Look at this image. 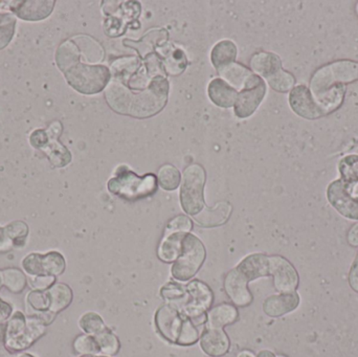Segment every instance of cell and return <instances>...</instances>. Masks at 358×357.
Masks as SVG:
<instances>
[{"mask_svg":"<svg viewBox=\"0 0 358 357\" xmlns=\"http://www.w3.org/2000/svg\"><path fill=\"white\" fill-rule=\"evenodd\" d=\"M42 270L46 276L58 277L64 272L66 262L62 254L59 252H48L42 255Z\"/></svg>","mask_w":358,"mask_h":357,"instance_id":"cell-31","label":"cell"},{"mask_svg":"<svg viewBox=\"0 0 358 357\" xmlns=\"http://www.w3.org/2000/svg\"><path fill=\"white\" fill-rule=\"evenodd\" d=\"M79 327L85 335H94L102 333L105 328H107L104 321L96 312H86L80 318Z\"/></svg>","mask_w":358,"mask_h":357,"instance_id":"cell-38","label":"cell"},{"mask_svg":"<svg viewBox=\"0 0 358 357\" xmlns=\"http://www.w3.org/2000/svg\"><path fill=\"white\" fill-rule=\"evenodd\" d=\"M289 104L292 110L304 119H315L325 115L313 98L310 89L305 85L292 88L289 94Z\"/></svg>","mask_w":358,"mask_h":357,"instance_id":"cell-14","label":"cell"},{"mask_svg":"<svg viewBox=\"0 0 358 357\" xmlns=\"http://www.w3.org/2000/svg\"><path fill=\"white\" fill-rule=\"evenodd\" d=\"M236 268L241 272L250 282L262 277H268L269 256L252 254L244 258Z\"/></svg>","mask_w":358,"mask_h":357,"instance_id":"cell-19","label":"cell"},{"mask_svg":"<svg viewBox=\"0 0 358 357\" xmlns=\"http://www.w3.org/2000/svg\"><path fill=\"white\" fill-rule=\"evenodd\" d=\"M80 357H94V356H81Z\"/></svg>","mask_w":358,"mask_h":357,"instance_id":"cell-55","label":"cell"},{"mask_svg":"<svg viewBox=\"0 0 358 357\" xmlns=\"http://www.w3.org/2000/svg\"><path fill=\"white\" fill-rule=\"evenodd\" d=\"M187 233H165L159 245L157 255L166 263H171L178 260L182 249V240Z\"/></svg>","mask_w":358,"mask_h":357,"instance_id":"cell-22","label":"cell"},{"mask_svg":"<svg viewBox=\"0 0 358 357\" xmlns=\"http://www.w3.org/2000/svg\"><path fill=\"white\" fill-rule=\"evenodd\" d=\"M236 57H237V46L229 40L218 42L210 52V61L218 73L234 64Z\"/></svg>","mask_w":358,"mask_h":357,"instance_id":"cell-24","label":"cell"},{"mask_svg":"<svg viewBox=\"0 0 358 357\" xmlns=\"http://www.w3.org/2000/svg\"><path fill=\"white\" fill-rule=\"evenodd\" d=\"M358 80V62L338 61L320 68L313 75L310 92L315 101L323 98L336 84H344Z\"/></svg>","mask_w":358,"mask_h":357,"instance_id":"cell-4","label":"cell"},{"mask_svg":"<svg viewBox=\"0 0 358 357\" xmlns=\"http://www.w3.org/2000/svg\"><path fill=\"white\" fill-rule=\"evenodd\" d=\"M185 319V316L180 310L170 304H165L155 314V327L166 341L178 345Z\"/></svg>","mask_w":358,"mask_h":357,"instance_id":"cell-10","label":"cell"},{"mask_svg":"<svg viewBox=\"0 0 358 357\" xmlns=\"http://www.w3.org/2000/svg\"><path fill=\"white\" fill-rule=\"evenodd\" d=\"M94 357H109V356H94Z\"/></svg>","mask_w":358,"mask_h":357,"instance_id":"cell-56","label":"cell"},{"mask_svg":"<svg viewBox=\"0 0 358 357\" xmlns=\"http://www.w3.org/2000/svg\"><path fill=\"white\" fill-rule=\"evenodd\" d=\"M208 94L210 100L221 108L234 106L238 96L237 89L223 79H214L210 81L208 84Z\"/></svg>","mask_w":358,"mask_h":357,"instance_id":"cell-18","label":"cell"},{"mask_svg":"<svg viewBox=\"0 0 358 357\" xmlns=\"http://www.w3.org/2000/svg\"><path fill=\"white\" fill-rule=\"evenodd\" d=\"M185 287L189 301L180 312L199 328L208 322L206 312L214 302V295L206 283L197 279L191 281Z\"/></svg>","mask_w":358,"mask_h":357,"instance_id":"cell-8","label":"cell"},{"mask_svg":"<svg viewBox=\"0 0 358 357\" xmlns=\"http://www.w3.org/2000/svg\"><path fill=\"white\" fill-rule=\"evenodd\" d=\"M79 48L73 40H67L59 46L56 54L57 65L62 73L80 62Z\"/></svg>","mask_w":358,"mask_h":357,"instance_id":"cell-28","label":"cell"},{"mask_svg":"<svg viewBox=\"0 0 358 357\" xmlns=\"http://www.w3.org/2000/svg\"><path fill=\"white\" fill-rule=\"evenodd\" d=\"M15 354L10 352L6 346V324L0 323V357H14Z\"/></svg>","mask_w":358,"mask_h":357,"instance_id":"cell-46","label":"cell"},{"mask_svg":"<svg viewBox=\"0 0 358 357\" xmlns=\"http://www.w3.org/2000/svg\"><path fill=\"white\" fill-rule=\"evenodd\" d=\"M157 177L152 173L138 176L126 166H121L108 182L109 192L125 201H134L151 196L157 190Z\"/></svg>","mask_w":358,"mask_h":357,"instance_id":"cell-1","label":"cell"},{"mask_svg":"<svg viewBox=\"0 0 358 357\" xmlns=\"http://www.w3.org/2000/svg\"><path fill=\"white\" fill-rule=\"evenodd\" d=\"M14 357H36V356H33V354H27V352H17V354H15Z\"/></svg>","mask_w":358,"mask_h":357,"instance_id":"cell-51","label":"cell"},{"mask_svg":"<svg viewBox=\"0 0 358 357\" xmlns=\"http://www.w3.org/2000/svg\"><path fill=\"white\" fill-rule=\"evenodd\" d=\"M6 2L8 6H0V10H8L25 21H40L48 18L52 14L56 3L52 0H18Z\"/></svg>","mask_w":358,"mask_h":357,"instance_id":"cell-11","label":"cell"},{"mask_svg":"<svg viewBox=\"0 0 358 357\" xmlns=\"http://www.w3.org/2000/svg\"><path fill=\"white\" fill-rule=\"evenodd\" d=\"M50 301V312L56 316L66 309L73 301V291L69 285L57 283L46 291Z\"/></svg>","mask_w":358,"mask_h":357,"instance_id":"cell-26","label":"cell"},{"mask_svg":"<svg viewBox=\"0 0 358 357\" xmlns=\"http://www.w3.org/2000/svg\"><path fill=\"white\" fill-rule=\"evenodd\" d=\"M169 83L165 78L157 75L148 89L132 99L129 115L134 117H149L165 107L168 100Z\"/></svg>","mask_w":358,"mask_h":357,"instance_id":"cell-7","label":"cell"},{"mask_svg":"<svg viewBox=\"0 0 358 357\" xmlns=\"http://www.w3.org/2000/svg\"><path fill=\"white\" fill-rule=\"evenodd\" d=\"M0 2H1V1H0Z\"/></svg>","mask_w":358,"mask_h":357,"instance_id":"cell-58","label":"cell"},{"mask_svg":"<svg viewBox=\"0 0 358 357\" xmlns=\"http://www.w3.org/2000/svg\"><path fill=\"white\" fill-rule=\"evenodd\" d=\"M266 94V84L262 78L252 73L245 85L238 92L235 105L236 117L245 119L250 117L258 109L259 105Z\"/></svg>","mask_w":358,"mask_h":357,"instance_id":"cell-9","label":"cell"},{"mask_svg":"<svg viewBox=\"0 0 358 357\" xmlns=\"http://www.w3.org/2000/svg\"><path fill=\"white\" fill-rule=\"evenodd\" d=\"M300 303V298L296 293H284L271 296L263 303V310L271 318H279L294 312Z\"/></svg>","mask_w":358,"mask_h":357,"instance_id":"cell-17","label":"cell"},{"mask_svg":"<svg viewBox=\"0 0 358 357\" xmlns=\"http://www.w3.org/2000/svg\"><path fill=\"white\" fill-rule=\"evenodd\" d=\"M199 341L202 351L210 357L224 356L231 347V342L223 329L206 327Z\"/></svg>","mask_w":358,"mask_h":357,"instance_id":"cell-16","label":"cell"},{"mask_svg":"<svg viewBox=\"0 0 358 357\" xmlns=\"http://www.w3.org/2000/svg\"><path fill=\"white\" fill-rule=\"evenodd\" d=\"M6 239L10 241L13 247L21 249L25 247L27 235H29V226L23 221H13L4 226Z\"/></svg>","mask_w":358,"mask_h":357,"instance_id":"cell-34","label":"cell"},{"mask_svg":"<svg viewBox=\"0 0 358 357\" xmlns=\"http://www.w3.org/2000/svg\"><path fill=\"white\" fill-rule=\"evenodd\" d=\"M206 180V171L200 165L189 166L183 171L180 205L183 211L189 215H197L206 207L203 195Z\"/></svg>","mask_w":358,"mask_h":357,"instance_id":"cell-6","label":"cell"},{"mask_svg":"<svg viewBox=\"0 0 358 357\" xmlns=\"http://www.w3.org/2000/svg\"><path fill=\"white\" fill-rule=\"evenodd\" d=\"M99 348H100L101 354L107 356H115L119 354L121 344L117 335L110 330V329L105 328L102 333L94 335Z\"/></svg>","mask_w":358,"mask_h":357,"instance_id":"cell-36","label":"cell"},{"mask_svg":"<svg viewBox=\"0 0 358 357\" xmlns=\"http://www.w3.org/2000/svg\"><path fill=\"white\" fill-rule=\"evenodd\" d=\"M278 357H285V356H278Z\"/></svg>","mask_w":358,"mask_h":357,"instance_id":"cell-57","label":"cell"},{"mask_svg":"<svg viewBox=\"0 0 358 357\" xmlns=\"http://www.w3.org/2000/svg\"><path fill=\"white\" fill-rule=\"evenodd\" d=\"M50 134L48 133L46 130L37 129L31 134L29 143H31V145L34 148L41 149V150H43V149L48 146V143H50Z\"/></svg>","mask_w":358,"mask_h":357,"instance_id":"cell-45","label":"cell"},{"mask_svg":"<svg viewBox=\"0 0 358 357\" xmlns=\"http://www.w3.org/2000/svg\"><path fill=\"white\" fill-rule=\"evenodd\" d=\"M106 99L113 110L124 115H129L132 103L131 94L119 82L115 81L108 86Z\"/></svg>","mask_w":358,"mask_h":357,"instance_id":"cell-25","label":"cell"},{"mask_svg":"<svg viewBox=\"0 0 358 357\" xmlns=\"http://www.w3.org/2000/svg\"><path fill=\"white\" fill-rule=\"evenodd\" d=\"M193 228V222L185 215L176 216L168 224L166 233H189Z\"/></svg>","mask_w":358,"mask_h":357,"instance_id":"cell-43","label":"cell"},{"mask_svg":"<svg viewBox=\"0 0 358 357\" xmlns=\"http://www.w3.org/2000/svg\"><path fill=\"white\" fill-rule=\"evenodd\" d=\"M162 298L167 304L181 310L189 301V293L185 285L178 282H170L161 289Z\"/></svg>","mask_w":358,"mask_h":357,"instance_id":"cell-27","label":"cell"},{"mask_svg":"<svg viewBox=\"0 0 358 357\" xmlns=\"http://www.w3.org/2000/svg\"><path fill=\"white\" fill-rule=\"evenodd\" d=\"M73 350L80 356H98L100 352L96 337L92 335H82L73 341Z\"/></svg>","mask_w":358,"mask_h":357,"instance_id":"cell-39","label":"cell"},{"mask_svg":"<svg viewBox=\"0 0 358 357\" xmlns=\"http://www.w3.org/2000/svg\"><path fill=\"white\" fill-rule=\"evenodd\" d=\"M2 285H3V283H2V276L1 272H0V287H1Z\"/></svg>","mask_w":358,"mask_h":357,"instance_id":"cell-54","label":"cell"},{"mask_svg":"<svg viewBox=\"0 0 358 357\" xmlns=\"http://www.w3.org/2000/svg\"><path fill=\"white\" fill-rule=\"evenodd\" d=\"M13 245L10 240L6 239V232H4V228L0 226V252L4 253V252L10 251L12 249Z\"/></svg>","mask_w":358,"mask_h":357,"instance_id":"cell-48","label":"cell"},{"mask_svg":"<svg viewBox=\"0 0 358 357\" xmlns=\"http://www.w3.org/2000/svg\"><path fill=\"white\" fill-rule=\"evenodd\" d=\"M238 318H239V314L235 306L231 304H220L208 312L206 327L223 329L225 326H229L236 323Z\"/></svg>","mask_w":358,"mask_h":357,"instance_id":"cell-23","label":"cell"},{"mask_svg":"<svg viewBox=\"0 0 358 357\" xmlns=\"http://www.w3.org/2000/svg\"><path fill=\"white\" fill-rule=\"evenodd\" d=\"M269 276L273 277L277 291L292 293L298 286L299 277L294 266L280 256L269 257Z\"/></svg>","mask_w":358,"mask_h":357,"instance_id":"cell-13","label":"cell"},{"mask_svg":"<svg viewBox=\"0 0 358 357\" xmlns=\"http://www.w3.org/2000/svg\"><path fill=\"white\" fill-rule=\"evenodd\" d=\"M2 283L13 293H21L27 285L24 272L17 268H6L2 270Z\"/></svg>","mask_w":358,"mask_h":357,"instance_id":"cell-35","label":"cell"},{"mask_svg":"<svg viewBox=\"0 0 358 357\" xmlns=\"http://www.w3.org/2000/svg\"><path fill=\"white\" fill-rule=\"evenodd\" d=\"M269 85L275 92H287L290 89L294 88V83H296V79L292 73H287V71H282L281 73H278L275 77L273 79L269 80Z\"/></svg>","mask_w":358,"mask_h":357,"instance_id":"cell-41","label":"cell"},{"mask_svg":"<svg viewBox=\"0 0 358 357\" xmlns=\"http://www.w3.org/2000/svg\"><path fill=\"white\" fill-rule=\"evenodd\" d=\"M238 357H255V356H252V354H250V352L243 351V352H241V354H240L239 356H238Z\"/></svg>","mask_w":358,"mask_h":357,"instance_id":"cell-53","label":"cell"},{"mask_svg":"<svg viewBox=\"0 0 358 357\" xmlns=\"http://www.w3.org/2000/svg\"><path fill=\"white\" fill-rule=\"evenodd\" d=\"M45 323L40 319L13 312L6 323V348L13 354L24 351L45 333Z\"/></svg>","mask_w":358,"mask_h":357,"instance_id":"cell-2","label":"cell"},{"mask_svg":"<svg viewBox=\"0 0 358 357\" xmlns=\"http://www.w3.org/2000/svg\"><path fill=\"white\" fill-rule=\"evenodd\" d=\"M343 182L348 186L349 189L358 184V155H347L338 165Z\"/></svg>","mask_w":358,"mask_h":357,"instance_id":"cell-32","label":"cell"},{"mask_svg":"<svg viewBox=\"0 0 358 357\" xmlns=\"http://www.w3.org/2000/svg\"><path fill=\"white\" fill-rule=\"evenodd\" d=\"M231 213V205L227 203H219L215 207H204L199 214L193 217L194 220L203 228H215L224 224Z\"/></svg>","mask_w":358,"mask_h":357,"instance_id":"cell-21","label":"cell"},{"mask_svg":"<svg viewBox=\"0 0 358 357\" xmlns=\"http://www.w3.org/2000/svg\"><path fill=\"white\" fill-rule=\"evenodd\" d=\"M252 73L245 66L239 63H234L231 66L219 71V75L224 79V81L227 80L229 81L227 83L231 84L234 88H240V90L245 85L246 81Z\"/></svg>","mask_w":358,"mask_h":357,"instance_id":"cell-30","label":"cell"},{"mask_svg":"<svg viewBox=\"0 0 358 357\" xmlns=\"http://www.w3.org/2000/svg\"><path fill=\"white\" fill-rule=\"evenodd\" d=\"M56 282V277L52 276H37L31 277L29 284L35 291H46L50 289Z\"/></svg>","mask_w":358,"mask_h":357,"instance_id":"cell-44","label":"cell"},{"mask_svg":"<svg viewBox=\"0 0 358 357\" xmlns=\"http://www.w3.org/2000/svg\"><path fill=\"white\" fill-rule=\"evenodd\" d=\"M206 251L203 243L195 235L185 234L180 256L172 266L171 274L176 280H191L206 261Z\"/></svg>","mask_w":358,"mask_h":357,"instance_id":"cell-5","label":"cell"},{"mask_svg":"<svg viewBox=\"0 0 358 357\" xmlns=\"http://www.w3.org/2000/svg\"><path fill=\"white\" fill-rule=\"evenodd\" d=\"M349 242L355 245H358V224L353 226L352 230L349 233Z\"/></svg>","mask_w":358,"mask_h":357,"instance_id":"cell-49","label":"cell"},{"mask_svg":"<svg viewBox=\"0 0 358 357\" xmlns=\"http://www.w3.org/2000/svg\"><path fill=\"white\" fill-rule=\"evenodd\" d=\"M257 357H277L273 352L268 351V350H263V351L259 352L258 356Z\"/></svg>","mask_w":358,"mask_h":357,"instance_id":"cell-50","label":"cell"},{"mask_svg":"<svg viewBox=\"0 0 358 357\" xmlns=\"http://www.w3.org/2000/svg\"><path fill=\"white\" fill-rule=\"evenodd\" d=\"M349 190H350L351 194H352L353 196L358 197V184L353 187L352 189H349Z\"/></svg>","mask_w":358,"mask_h":357,"instance_id":"cell-52","label":"cell"},{"mask_svg":"<svg viewBox=\"0 0 358 357\" xmlns=\"http://www.w3.org/2000/svg\"><path fill=\"white\" fill-rule=\"evenodd\" d=\"M44 152L48 155L50 163L57 168L66 167L71 161V154L61 143L55 138V140H50L48 146L43 149Z\"/></svg>","mask_w":358,"mask_h":357,"instance_id":"cell-29","label":"cell"},{"mask_svg":"<svg viewBox=\"0 0 358 357\" xmlns=\"http://www.w3.org/2000/svg\"><path fill=\"white\" fill-rule=\"evenodd\" d=\"M16 24L17 19L14 14L0 10V50L6 48L14 37Z\"/></svg>","mask_w":358,"mask_h":357,"instance_id":"cell-33","label":"cell"},{"mask_svg":"<svg viewBox=\"0 0 358 357\" xmlns=\"http://www.w3.org/2000/svg\"><path fill=\"white\" fill-rule=\"evenodd\" d=\"M13 314V308L10 304L0 300V323L6 322Z\"/></svg>","mask_w":358,"mask_h":357,"instance_id":"cell-47","label":"cell"},{"mask_svg":"<svg viewBox=\"0 0 358 357\" xmlns=\"http://www.w3.org/2000/svg\"><path fill=\"white\" fill-rule=\"evenodd\" d=\"M42 254L31 253L22 260V268L29 277L44 276L42 270Z\"/></svg>","mask_w":358,"mask_h":357,"instance_id":"cell-42","label":"cell"},{"mask_svg":"<svg viewBox=\"0 0 358 357\" xmlns=\"http://www.w3.org/2000/svg\"><path fill=\"white\" fill-rule=\"evenodd\" d=\"M328 201L338 213L349 219L358 220V197L353 196L348 186L342 180L330 184L327 191Z\"/></svg>","mask_w":358,"mask_h":357,"instance_id":"cell-12","label":"cell"},{"mask_svg":"<svg viewBox=\"0 0 358 357\" xmlns=\"http://www.w3.org/2000/svg\"><path fill=\"white\" fill-rule=\"evenodd\" d=\"M199 339V329H198V327L185 316L182 329H181L180 335H179L178 345L192 346L197 343Z\"/></svg>","mask_w":358,"mask_h":357,"instance_id":"cell-40","label":"cell"},{"mask_svg":"<svg viewBox=\"0 0 358 357\" xmlns=\"http://www.w3.org/2000/svg\"><path fill=\"white\" fill-rule=\"evenodd\" d=\"M157 182L166 191H174L181 182L180 172L173 165H165L159 169Z\"/></svg>","mask_w":358,"mask_h":357,"instance_id":"cell-37","label":"cell"},{"mask_svg":"<svg viewBox=\"0 0 358 357\" xmlns=\"http://www.w3.org/2000/svg\"><path fill=\"white\" fill-rule=\"evenodd\" d=\"M250 66L255 73L262 75L266 81L273 79L283 71L281 59L273 52H262L254 54L250 60Z\"/></svg>","mask_w":358,"mask_h":357,"instance_id":"cell-20","label":"cell"},{"mask_svg":"<svg viewBox=\"0 0 358 357\" xmlns=\"http://www.w3.org/2000/svg\"><path fill=\"white\" fill-rule=\"evenodd\" d=\"M67 83L80 94H96L102 92L110 81L111 73L104 65L78 62L64 71Z\"/></svg>","mask_w":358,"mask_h":357,"instance_id":"cell-3","label":"cell"},{"mask_svg":"<svg viewBox=\"0 0 358 357\" xmlns=\"http://www.w3.org/2000/svg\"><path fill=\"white\" fill-rule=\"evenodd\" d=\"M248 283L250 281L236 268L225 277V293L236 306L245 307L252 303V295L248 289Z\"/></svg>","mask_w":358,"mask_h":357,"instance_id":"cell-15","label":"cell"}]
</instances>
